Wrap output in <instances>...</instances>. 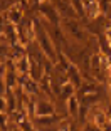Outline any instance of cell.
<instances>
[{
	"mask_svg": "<svg viewBox=\"0 0 111 131\" xmlns=\"http://www.w3.org/2000/svg\"><path fill=\"white\" fill-rule=\"evenodd\" d=\"M35 114L37 116L54 114V106L46 99H39V101H35Z\"/></svg>",
	"mask_w": 111,
	"mask_h": 131,
	"instance_id": "obj_1",
	"label": "cell"
},
{
	"mask_svg": "<svg viewBox=\"0 0 111 131\" xmlns=\"http://www.w3.org/2000/svg\"><path fill=\"white\" fill-rule=\"evenodd\" d=\"M31 59L29 57H25V56H20L19 59H15V71L19 74H24V76H25V74H29L31 72Z\"/></svg>",
	"mask_w": 111,
	"mask_h": 131,
	"instance_id": "obj_2",
	"label": "cell"
},
{
	"mask_svg": "<svg viewBox=\"0 0 111 131\" xmlns=\"http://www.w3.org/2000/svg\"><path fill=\"white\" fill-rule=\"evenodd\" d=\"M22 15H24V12H22V8H20V5H12L7 12L8 22H12V24H19L20 19H22Z\"/></svg>",
	"mask_w": 111,
	"mask_h": 131,
	"instance_id": "obj_3",
	"label": "cell"
},
{
	"mask_svg": "<svg viewBox=\"0 0 111 131\" xmlns=\"http://www.w3.org/2000/svg\"><path fill=\"white\" fill-rule=\"evenodd\" d=\"M86 14H88L89 19H96V17L99 15V4L96 2V0H91V2H88L86 4Z\"/></svg>",
	"mask_w": 111,
	"mask_h": 131,
	"instance_id": "obj_4",
	"label": "cell"
},
{
	"mask_svg": "<svg viewBox=\"0 0 111 131\" xmlns=\"http://www.w3.org/2000/svg\"><path fill=\"white\" fill-rule=\"evenodd\" d=\"M41 12H42L44 15H47V19L52 20L54 24L57 22V14H56V10H54V8L51 7L49 4H42V7H41Z\"/></svg>",
	"mask_w": 111,
	"mask_h": 131,
	"instance_id": "obj_5",
	"label": "cell"
},
{
	"mask_svg": "<svg viewBox=\"0 0 111 131\" xmlns=\"http://www.w3.org/2000/svg\"><path fill=\"white\" fill-rule=\"evenodd\" d=\"M67 106H69V113H71V114L73 116H76L77 114V99L76 97H69L67 99Z\"/></svg>",
	"mask_w": 111,
	"mask_h": 131,
	"instance_id": "obj_6",
	"label": "cell"
},
{
	"mask_svg": "<svg viewBox=\"0 0 111 131\" xmlns=\"http://www.w3.org/2000/svg\"><path fill=\"white\" fill-rule=\"evenodd\" d=\"M73 93H74V86L71 84V82H67V84L62 88V97L67 101L69 97H71V94H73Z\"/></svg>",
	"mask_w": 111,
	"mask_h": 131,
	"instance_id": "obj_7",
	"label": "cell"
},
{
	"mask_svg": "<svg viewBox=\"0 0 111 131\" xmlns=\"http://www.w3.org/2000/svg\"><path fill=\"white\" fill-rule=\"evenodd\" d=\"M109 96H111V86H109Z\"/></svg>",
	"mask_w": 111,
	"mask_h": 131,
	"instance_id": "obj_8",
	"label": "cell"
}]
</instances>
